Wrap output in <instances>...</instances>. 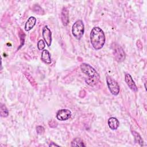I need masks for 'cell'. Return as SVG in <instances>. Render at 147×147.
<instances>
[{
  "label": "cell",
  "mask_w": 147,
  "mask_h": 147,
  "mask_svg": "<svg viewBox=\"0 0 147 147\" xmlns=\"http://www.w3.org/2000/svg\"><path fill=\"white\" fill-rule=\"evenodd\" d=\"M45 47V42L43 40H40L37 43V48L40 51H43Z\"/></svg>",
  "instance_id": "16"
},
{
  "label": "cell",
  "mask_w": 147,
  "mask_h": 147,
  "mask_svg": "<svg viewBox=\"0 0 147 147\" xmlns=\"http://www.w3.org/2000/svg\"><path fill=\"white\" fill-rule=\"evenodd\" d=\"M125 80L129 86V87L134 92H137L138 91V88L132 78L131 75L129 74H126L125 75Z\"/></svg>",
  "instance_id": "8"
},
{
  "label": "cell",
  "mask_w": 147,
  "mask_h": 147,
  "mask_svg": "<svg viewBox=\"0 0 147 147\" xmlns=\"http://www.w3.org/2000/svg\"><path fill=\"white\" fill-rule=\"evenodd\" d=\"M41 59L42 61L47 64H51V55L49 52V51L47 49H44L42 51Z\"/></svg>",
  "instance_id": "12"
},
{
  "label": "cell",
  "mask_w": 147,
  "mask_h": 147,
  "mask_svg": "<svg viewBox=\"0 0 147 147\" xmlns=\"http://www.w3.org/2000/svg\"><path fill=\"white\" fill-rule=\"evenodd\" d=\"M71 116V111L68 109H61L57 111L56 118L60 121H65L68 119Z\"/></svg>",
  "instance_id": "6"
},
{
  "label": "cell",
  "mask_w": 147,
  "mask_h": 147,
  "mask_svg": "<svg viewBox=\"0 0 147 147\" xmlns=\"http://www.w3.org/2000/svg\"><path fill=\"white\" fill-rule=\"evenodd\" d=\"M112 49L115 60L118 62L123 61L126 57L125 53L123 49L118 44L113 43L112 44Z\"/></svg>",
  "instance_id": "4"
},
{
  "label": "cell",
  "mask_w": 147,
  "mask_h": 147,
  "mask_svg": "<svg viewBox=\"0 0 147 147\" xmlns=\"http://www.w3.org/2000/svg\"><path fill=\"white\" fill-rule=\"evenodd\" d=\"M81 71L88 76V78L86 79V82L91 86H94L96 84L99 80V75L97 71L90 65L87 63H82L80 65Z\"/></svg>",
  "instance_id": "2"
},
{
  "label": "cell",
  "mask_w": 147,
  "mask_h": 147,
  "mask_svg": "<svg viewBox=\"0 0 147 147\" xmlns=\"http://www.w3.org/2000/svg\"><path fill=\"white\" fill-rule=\"evenodd\" d=\"M42 37L48 47H50L52 42V33L47 26H45L42 29Z\"/></svg>",
  "instance_id": "7"
},
{
  "label": "cell",
  "mask_w": 147,
  "mask_h": 147,
  "mask_svg": "<svg viewBox=\"0 0 147 147\" xmlns=\"http://www.w3.org/2000/svg\"><path fill=\"white\" fill-rule=\"evenodd\" d=\"M106 82L110 92L113 95H117L119 92L120 88L117 81L111 78L110 76H107L106 77Z\"/></svg>",
  "instance_id": "5"
},
{
  "label": "cell",
  "mask_w": 147,
  "mask_h": 147,
  "mask_svg": "<svg viewBox=\"0 0 147 147\" xmlns=\"http://www.w3.org/2000/svg\"><path fill=\"white\" fill-rule=\"evenodd\" d=\"M84 32V26L83 21L80 20L75 21L72 25V33L74 36L78 40H80L82 37Z\"/></svg>",
  "instance_id": "3"
},
{
  "label": "cell",
  "mask_w": 147,
  "mask_h": 147,
  "mask_svg": "<svg viewBox=\"0 0 147 147\" xmlns=\"http://www.w3.org/2000/svg\"><path fill=\"white\" fill-rule=\"evenodd\" d=\"M59 146V145L56 144H53V142H52L51 144H50L49 146Z\"/></svg>",
  "instance_id": "18"
},
{
  "label": "cell",
  "mask_w": 147,
  "mask_h": 147,
  "mask_svg": "<svg viewBox=\"0 0 147 147\" xmlns=\"http://www.w3.org/2000/svg\"><path fill=\"white\" fill-rule=\"evenodd\" d=\"M108 125L111 130H116L119 125V122L116 118L111 117L108 119Z\"/></svg>",
  "instance_id": "11"
},
{
  "label": "cell",
  "mask_w": 147,
  "mask_h": 147,
  "mask_svg": "<svg viewBox=\"0 0 147 147\" xmlns=\"http://www.w3.org/2000/svg\"><path fill=\"white\" fill-rule=\"evenodd\" d=\"M131 132H132L133 136L134 137L135 142L139 144L140 146H142L143 144H144V141H143V140L142 139L141 136L139 134V133L135 131H132Z\"/></svg>",
  "instance_id": "13"
},
{
  "label": "cell",
  "mask_w": 147,
  "mask_h": 147,
  "mask_svg": "<svg viewBox=\"0 0 147 147\" xmlns=\"http://www.w3.org/2000/svg\"><path fill=\"white\" fill-rule=\"evenodd\" d=\"M0 113H1V116L2 117H7L9 115V111L6 107L5 105L1 104V109H0Z\"/></svg>",
  "instance_id": "15"
},
{
  "label": "cell",
  "mask_w": 147,
  "mask_h": 147,
  "mask_svg": "<svg viewBox=\"0 0 147 147\" xmlns=\"http://www.w3.org/2000/svg\"><path fill=\"white\" fill-rule=\"evenodd\" d=\"M61 19L64 26H67L69 23V12L66 7H63L61 13Z\"/></svg>",
  "instance_id": "9"
},
{
  "label": "cell",
  "mask_w": 147,
  "mask_h": 147,
  "mask_svg": "<svg viewBox=\"0 0 147 147\" xmlns=\"http://www.w3.org/2000/svg\"><path fill=\"white\" fill-rule=\"evenodd\" d=\"M71 146H85L83 141L80 138H75L71 142Z\"/></svg>",
  "instance_id": "14"
},
{
  "label": "cell",
  "mask_w": 147,
  "mask_h": 147,
  "mask_svg": "<svg viewBox=\"0 0 147 147\" xmlns=\"http://www.w3.org/2000/svg\"><path fill=\"white\" fill-rule=\"evenodd\" d=\"M90 41L92 46L95 50L100 49L106 41L103 31L99 27H94L90 33Z\"/></svg>",
  "instance_id": "1"
},
{
  "label": "cell",
  "mask_w": 147,
  "mask_h": 147,
  "mask_svg": "<svg viewBox=\"0 0 147 147\" xmlns=\"http://www.w3.org/2000/svg\"><path fill=\"white\" fill-rule=\"evenodd\" d=\"M36 131H37V133L38 134H42L44 133V128L43 126H37L36 127Z\"/></svg>",
  "instance_id": "17"
},
{
  "label": "cell",
  "mask_w": 147,
  "mask_h": 147,
  "mask_svg": "<svg viewBox=\"0 0 147 147\" xmlns=\"http://www.w3.org/2000/svg\"><path fill=\"white\" fill-rule=\"evenodd\" d=\"M36 19L34 17H30L25 25V29L26 31H29L30 30H31L34 26L36 25Z\"/></svg>",
  "instance_id": "10"
}]
</instances>
